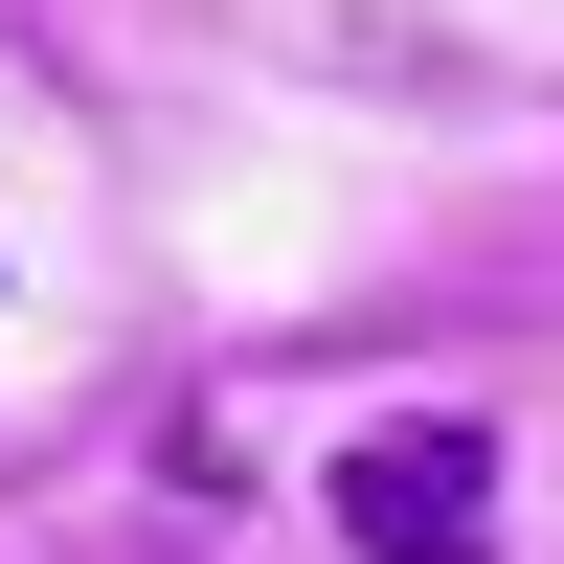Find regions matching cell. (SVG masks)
<instances>
[{"mask_svg":"<svg viewBox=\"0 0 564 564\" xmlns=\"http://www.w3.org/2000/svg\"><path fill=\"white\" fill-rule=\"evenodd\" d=\"M316 497H339V542H361V564H497V430H475V406L361 430Z\"/></svg>","mask_w":564,"mask_h":564,"instance_id":"cell-1","label":"cell"}]
</instances>
